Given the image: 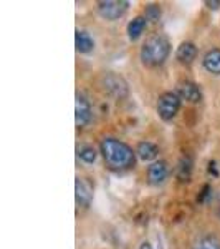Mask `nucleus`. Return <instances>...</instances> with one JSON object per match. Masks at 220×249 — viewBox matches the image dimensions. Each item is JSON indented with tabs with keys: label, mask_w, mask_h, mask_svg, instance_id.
<instances>
[{
	"label": "nucleus",
	"mask_w": 220,
	"mask_h": 249,
	"mask_svg": "<svg viewBox=\"0 0 220 249\" xmlns=\"http://www.w3.org/2000/svg\"><path fill=\"white\" fill-rule=\"evenodd\" d=\"M101 153L111 170H129L136 164V151L129 144L116 138H105L101 142Z\"/></svg>",
	"instance_id": "f257e3e1"
},
{
	"label": "nucleus",
	"mask_w": 220,
	"mask_h": 249,
	"mask_svg": "<svg viewBox=\"0 0 220 249\" xmlns=\"http://www.w3.org/2000/svg\"><path fill=\"white\" fill-rule=\"evenodd\" d=\"M171 52V43L164 35H153L141 48V62L146 67H159L166 62Z\"/></svg>",
	"instance_id": "f03ea898"
},
{
	"label": "nucleus",
	"mask_w": 220,
	"mask_h": 249,
	"mask_svg": "<svg viewBox=\"0 0 220 249\" xmlns=\"http://www.w3.org/2000/svg\"><path fill=\"white\" fill-rule=\"evenodd\" d=\"M179 108H181V98H179L177 93H173V91H166L159 96L157 100V113L159 116L164 120V122H169L173 120L175 115H177Z\"/></svg>",
	"instance_id": "7ed1b4c3"
},
{
	"label": "nucleus",
	"mask_w": 220,
	"mask_h": 249,
	"mask_svg": "<svg viewBox=\"0 0 220 249\" xmlns=\"http://www.w3.org/2000/svg\"><path fill=\"white\" fill-rule=\"evenodd\" d=\"M127 7H129V2H125V0H103L98 3L99 15L111 22L121 18L126 14Z\"/></svg>",
	"instance_id": "20e7f679"
},
{
	"label": "nucleus",
	"mask_w": 220,
	"mask_h": 249,
	"mask_svg": "<svg viewBox=\"0 0 220 249\" xmlns=\"http://www.w3.org/2000/svg\"><path fill=\"white\" fill-rule=\"evenodd\" d=\"M103 88H105L106 93H110L114 98H125L127 96V83L125 78H121L116 73H106L103 77Z\"/></svg>",
	"instance_id": "39448f33"
},
{
	"label": "nucleus",
	"mask_w": 220,
	"mask_h": 249,
	"mask_svg": "<svg viewBox=\"0 0 220 249\" xmlns=\"http://www.w3.org/2000/svg\"><path fill=\"white\" fill-rule=\"evenodd\" d=\"M91 120V107L90 102L83 93H77V105H75V122L78 128H85Z\"/></svg>",
	"instance_id": "423d86ee"
},
{
	"label": "nucleus",
	"mask_w": 220,
	"mask_h": 249,
	"mask_svg": "<svg viewBox=\"0 0 220 249\" xmlns=\"http://www.w3.org/2000/svg\"><path fill=\"white\" fill-rule=\"evenodd\" d=\"M75 191H77V204L81 208H88L93 198V190H91L90 183L85 178H77L75 183Z\"/></svg>",
	"instance_id": "0eeeda50"
},
{
	"label": "nucleus",
	"mask_w": 220,
	"mask_h": 249,
	"mask_svg": "<svg viewBox=\"0 0 220 249\" xmlns=\"http://www.w3.org/2000/svg\"><path fill=\"white\" fill-rule=\"evenodd\" d=\"M177 95H179V98L187 100V102H190V103H197V102H201V100H202L201 88L195 85L194 82H182V83H179Z\"/></svg>",
	"instance_id": "6e6552de"
},
{
	"label": "nucleus",
	"mask_w": 220,
	"mask_h": 249,
	"mask_svg": "<svg viewBox=\"0 0 220 249\" xmlns=\"http://www.w3.org/2000/svg\"><path fill=\"white\" fill-rule=\"evenodd\" d=\"M167 178V166L164 161H156L147 170V179L151 184H161Z\"/></svg>",
	"instance_id": "1a4fd4ad"
},
{
	"label": "nucleus",
	"mask_w": 220,
	"mask_h": 249,
	"mask_svg": "<svg viewBox=\"0 0 220 249\" xmlns=\"http://www.w3.org/2000/svg\"><path fill=\"white\" fill-rule=\"evenodd\" d=\"M175 57L181 63H192L197 57V47L194 45L192 42H182L181 45H179L177 52H175Z\"/></svg>",
	"instance_id": "9d476101"
},
{
	"label": "nucleus",
	"mask_w": 220,
	"mask_h": 249,
	"mask_svg": "<svg viewBox=\"0 0 220 249\" xmlns=\"http://www.w3.org/2000/svg\"><path fill=\"white\" fill-rule=\"evenodd\" d=\"M204 68L212 75H220V50L219 48H212L204 55Z\"/></svg>",
	"instance_id": "9b49d317"
},
{
	"label": "nucleus",
	"mask_w": 220,
	"mask_h": 249,
	"mask_svg": "<svg viewBox=\"0 0 220 249\" xmlns=\"http://www.w3.org/2000/svg\"><path fill=\"white\" fill-rule=\"evenodd\" d=\"M136 155L142 160V161H153L157 158L159 155V148L151 142H141L136 148Z\"/></svg>",
	"instance_id": "f8f14e48"
},
{
	"label": "nucleus",
	"mask_w": 220,
	"mask_h": 249,
	"mask_svg": "<svg viewBox=\"0 0 220 249\" xmlns=\"http://www.w3.org/2000/svg\"><path fill=\"white\" fill-rule=\"evenodd\" d=\"M75 45H77V50L79 53H88V52L93 50L94 42H93V38L90 37L88 32L77 30V35H75Z\"/></svg>",
	"instance_id": "ddd939ff"
},
{
	"label": "nucleus",
	"mask_w": 220,
	"mask_h": 249,
	"mask_svg": "<svg viewBox=\"0 0 220 249\" xmlns=\"http://www.w3.org/2000/svg\"><path fill=\"white\" fill-rule=\"evenodd\" d=\"M146 25H147V20L146 17H141V15H138V17H134L133 20L129 22V25H127V35H129V40H138L139 37L142 35V32L146 30Z\"/></svg>",
	"instance_id": "4468645a"
},
{
	"label": "nucleus",
	"mask_w": 220,
	"mask_h": 249,
	"mask_svg": "<svg viewBox=\"0 0 220 249\" xmlns=\"http://www.w3.org/2000/svg\"><path fill=\"white\" fill-rule=\"evenodd\" d=\"M177 171H179V179H181V181H187V179L190 178V171H192L190 158H186V156H184L181 160V163H179Z\"/></svg>",
	"instance_id": "2eb2a0df"
},
{
	"label": "nucleus",
	"mask_w": 220,
	"mask_h": 249,
	"mask_svg": "<svg viewBox=\"0 0 220 249\" xmlns=\"http://www.w3.org/2000/svg\"><path fill=\"white\" fill-rule=\"evenodd\" d=\"M78 156L81 158V161L85 163H94L96 161V151L93 146H83L78 150Z\"/></svg>",
	"instance_id": "dca6fc26"
},
{
	"label": "nucleus",
	"mask_w": 220,
	"mask_h": 249,
	"mask_svg": "<svg viewBox=\"0 0 220 249\" xmlns=\"http://www.w3.org/2000/svg\"><path fill=\"white\" fill-rule=\"evenodd\" d=\"M144 17H146L147 22H157V20L161 18V7H159V5H154V3L147 5V7H146V14H144Z\"/></svg>",
	"instance_id": "f3484780"
},
{
	"label": "nucleus",
	"mask_w": 220,
	"mask_h": 249,
	"mask_svg": "<svg viewBox=\"0 0 220 249\" xmlns=\"http://www.w3.org/2000/svg\"><path fill=\"white\" fill-rule=\"evenodd\" d=\"M194 249H220V243L214 238H204L195 244Z\"/></svg>",
	"instance_id": "a211bd4d"
},
{
	"label": "nucleus",
	"mask_w": 220,
	"mask_h": 249,
	"mask_svg": "<svg viewBox=\"0 0 220 249\" xmlns=\"http://www.w3.org/2000/svg\"><path fill=\"white\" fill-rule=\"evenodd\" d=\"M209 191H210V186H204V191H202V195L199 196V201H204V199H205V196L209 195Z\"/></svg>",
	"instance_id": "6ab92c4d"
},
{
	"label": "nucleus",
	"mask_w": 220,
	"mask_h": 249,
	"mask_svg": "<svg viewBox=\"0 0 220 249\" xmlns=\"http://www.w3.org/2000/svg\"><path fill=\"white\" fill-rule=\"evenodd\" d=\"M205 5H209V9H219V5H220V2H205Z\"/></svg>",
	"instance_id": "aec40b11"
},
{
	"label": "nucleus",
	"mask_w": 220,
	"mask_h": 249,
	"mask_svg": "<svg viewBox=\"0 0 220 249\" xmlns=\"http://www.w3.org/2000/svg\"><path fill=\"white\" fill-rule=\"evenodd\" d=\"M139 249H153V246H151L149 243H146V241H144V243L141 244V248H139Z\"/></svg>",
	"instance_id": "412c9836"
}]
</instances>
